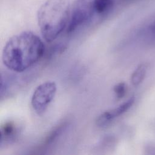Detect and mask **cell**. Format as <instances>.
Returning <instances> with one entry per match:
<instances>
[{
  "mask_svg": "<svg viewBox=\"0 0 155 155\" xmlns=\"http://www.w3.org/2000/svg\"><path fill=\"white\" fill-rule=\"evenodd\" d=\"M45 46L35 33L26 31L11 37L2 54L4 65L15 72H22L33 66L44 55Z\"/></svg>",
  "mask_w": 155,
  "mask_h": 155,
  "instance_id": "cell-1",
  "label": "cell"
},
{
  "mask_svg": "<svg viewBox=\"0 0 155 155\" xmlns=\"http://www.w3.org/2000/svg\"><path fill=\"white\" fill-rule=\"evenodd\" d=\"M70 12L68 0H47L40 7L38 22L46 42L54 41L67 28Z\"/></svg>",
  "mask_w": 155,
  "mask_h": 155,
  "instance_id": "cell-2",
  "label": "cell"
},
{
  "mask_svg": "<svg viewBox=\"0 0 155 155\" xmlns=\"http://www.w3.org/2000/svg\"><path fill=\"white\" fill-rule=\"evenodd\" d=\"M94 12L93 0H75L70 12L67 33H72L85 24Z\"/></svg>",
  "mask_w": 155,
  "mask_h": 155,
  "instance_id": "cell-3",
  "label": "cell"
},
{
  "mask_svg": "<svg viewBox=\"0 0 155 155\" xmlns=\"http://www.w3.org/2000/svg\"><path fill=\"white\" fill-rule=\"evenodd\" d=\"M57 90L56 84L53 81H46L38 85L35 90L31 99V104L35 111L44 113L54 99Z\"/></svg>",
  "mask_w": 155,
  "mask_h": 155,
  "instance_id": "cell-4",
  "label": "cell"
},
{
  "mask_svg": "<svg viewBox=\"0 0 155 155\" xmlns=\"http://www.w3.org/2000/svg\"><path fill=\"white\" fill-rule=\"evenodd\" d=\"M134 98L132 97L117 107L104 111L97 117L96 125L100 127H107L114 118L122 115L129 110L134 104Z\"/></svg>",
  "mask_w": 155,
  "mask_h": 155,
  "instance_id": "cell-5",
  "label": "cell"
},
{
  "mask_svg": "<svg viewBox=\"0 0 155 155\" xmlns=\"http://www.w3.org/2000/svg\"><path fill=\"white\" fill-rule=\"evenodd\" d=\"M21 131L20 125L15 121H7L1 127V143L14 140Z\"/></svg>",
  "mask_w": 155,
  "mask_h": 155,
  "instance_id": "cell-6",
  "label": "cell"
},
{
  "mask_svg": "<svg viewBox=\"0 0 155 155\" xmlns=\"http://www.w3.org/2000/svg\"><path fill=\"white\" fill-rule=\"evenodd\" d=\"M147 71V65L146 64H141L132 73L130 82L134 86H137L143 81Z\"/></svg>",
  "mask_w": 155,
  "mask_h": 155,
  "instance_id": "cell-7",
  "label": "cell"
},
{
  "mask_svg": "<svg viewBox=\"0 0 155 155\" xmlns=\"http://www.w3.org/2000/svg\"><path fill=\"white\" fill-rule=\"evenodd\" d=\"M95 12L103 14L108 12L113 6V0H93Z\"/></svg>",
  "mask_w": 155,
  "mask_h": 155,
  "instance_id": "cell-8",
  "label": "cell"
},
{
  "mask_svg": "<svg viewBox=\"0 0 155 155\" xmlns=\"http://www.w3.org/2000/svg\"><path fill=\"white\" fill-rule=\"evenodd\" d=\"M65 127H66V125L64 123L59 125L57 127H56L46 137L44 141V144L46 145H48L51 143L58 137V136L61 134L62 131L64 130Z\"/></svg>",
  "mask_w": 155,
  "mask_h": 155,
  "instance_id": "cell-9",
  "label": "cell"
},
{
  "mask_svg": "<svg viewBox=\"0 0 155 155\" xmlns=\"http://www.w3.org/2000/svg\"><path fill=\"white\" fill-rule=\"evenodd\" d=\"M113 91L117 99H122L127 91V85L124 82H119L113 87Z\"/></svg>",
  "mask_w": 155,
  "mask_h": 155,
  "instance_id": "cell-10",
  "label": "cell"
},
{
  "mask_svg": "<svg viewBox=\"0 0 155 155\" xmlns=\"http://www.w3.org/2000/svg\"><path fill=\"white\" fill-rule=\"evenodd\" d=\"M148 33L150 36V38L155 41V19L149 25Z\"/></svg>",
  "mask_w": 155,
  "mask_h": 155,
  "instance_id": "cell-11",
  "label": "cell"
}]
</instances>
